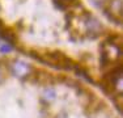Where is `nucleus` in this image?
Segmentation results:
<instances>
[{"label":"nucleus","instance_id":"nucleus-4","mask_svg":"<svg viewBox=\"0 0 123 118\" xmlns=\"http://www.w3.org/2000/svg\"><path fill=\"white\" fill-rule=\"evenodd\" d=\"M0 80H1V73H0Z\"/></svg>","mask_w":123,"mask_h":118},{"label":"nucleus","instance_id":"nucleus-3","mask_svg":"<svg viewBox=\"0 0 123 118\" xmlns=\"http://www.w3.org/2000/svg\"><path fill=\"white\" fill-rule=\"evenodd\" d=\"M11 50H12V46H11V45H8V46H3V47H1V51H3V52H9Z\"/></svg>","mask_w":123,"mask_h":118},{"label":"nucleus","instance_id":"nucleus-2","mask_svg":"<svg viewBox=\"0 0 123 118\" xmlns=\"http://www.w3.org/2000/svg\"><path fill=\"white\" fill-rule=\"evenodd\" d=\"M43 96H45V98H46L47 96H50L49 98H50V100H52V98L55 97V92H54V89H52V88H49V89H46V91H45V94H43Z\"/></svg>","mask_w":123,"mask_h":118},{"label":"nucleus","instance_id":"nucleus-1","mask_svg":"<svg viewBox=\"0 0 123 118\" xmlns=\"http://www.w3.org/2000/svg\"><path fill=\"white\" fill-rule=\"evenodd\" d=\"M11 70H12L13 75L17 76V78H20V79L28 78V76L30 75V72H31L30 66H29L28 63H25V62H22V60H16V62H13Z\"/></svg>","mask_w":123,"mask_h":118}]
</instances>
